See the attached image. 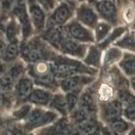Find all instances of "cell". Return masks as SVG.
Here are the masks:
<instances>
[{"mask_svg":"<svg viewBox=\"0 0 135 135\" xmlns=\"http://www.w3.org/2000/svg\"><path fill=\"white\" fill-rule=\"evenodd\" d=\"M23 54L30 62H37L41 58V55L39 52L32 49H26L23 51Z\"/></svg>","mask_w":135,"mask_h":135,"instance_id":"obj_22","label":"cell"},{"mask_svg":"<svg viewBox=\"0 0 135 135\" xmlns=\"http://www.w3.org/2000/svg\"><path fill=\"white\" fill-rule=\"evenodd\" d=\"M120 56V52L118 50L115 49H112L108 51L105 57V63L109 64L113 63L115 61L117 60Z\"/></svg>","mask_w":135,"mask_h":135,"instance_id":"obj_23","label":"cell"},{"mask_svg":"<svg viewBox=\"0 0 135 135\" xmlns=\"http://www.w3.org/2000/svg\"><path fill=\"white\" fill-rule=\"evenodd\" d=\"M0 124H1V119H0Z\"/></svg>","mask_w":135,"mask_h":135,"instance_id":"obj_46","label":"cell"},{"mask_svg":"<svg viewBox=\"0 0 135 135\" xmlns=\"http://www.w3.org/2000/svg\"><path fill=\"white\" fill-rule=\"evenodd\" d=\"M15 0H2L1 7L4 11H9L15 5Z\"/></svg>","mask_w":135,"mask_h":135,"instance_id":"obj_35","label":"cell"},{"mask_svg":"<svg viewBox=\"0 0 135 135\" xmlns=\"http://www.w3.org/2000/svg\"><path fill=\"white\" fill-rule=\"evenodd\" d=\"M97 10L102 16L109 21L114 22L116 19L117 9L111 0H101L96 5Z\"/></svg>","mask_w":135,"mask_h":135,"instance_id":"obj_2","label":"cell"},{"mask_svg":"<svg viewBox=\"0 0 135 135\" xmlns=\"http://www.w3.org/2000/svg\"><path fill=\"white\" fill-rule=\"evenodd\" d=\"M121 66L128 74L135 73V58H127L122 62Z\"/></svg>","mask_w":135,"mask_h":135,"instance_id":"obj_17","label":"cell"},{"mask_svg":"<svg viewBox=\"0 0 135 135\" xmlns=\"http://www.w3.org/2000/svg\"><path fill=\"white\" fill-rule=\"evenodd\" d=\"M3 90V87H2V81H1V78H0V91Z\"/></svg>","mask_w":135,"mask_h":135,"instance_id":"obj_44","label":"cell"},{"mask_svg":"<svg viewBox=\"0 0 135 135\" xmlns=\"http://www.w3.org/2000/svg\"><path fill=\"white\" fill-rule=\"evenodd\" d=\"M72 135H85L84 132L81 131V130H74L72 131Z\"/></svg>","mask_w":135,"mask_h":135,"instance_id":"obj_38","label":"cell"},{"mask_svg":"<svg viewBox=\"0 0 135 135\" xmlns=\"http://www.w3.org/2000/svg\"><path fill=\"white\" fill-rule=\"evenodd\" d=\"M13 8V13L18 18L21 23L23 30V37H28L31 31V24L29 18L26 11V6L23 0H19L15 3Z\"/></svg>","mask_w":135,"mask_h":135,"instance_id":"obj_1","label":"cell"},{"mask_svg":"<svg viewBox=\"0 0 135 135\" xmlns=\"http://www.w3.org/2000/svg\"><path fill=\"white\" fill-rule=\"evenodd\" d=\"M121 113V105L117 101L109 103L105 108V115L109 119H115Z\"/></svg>","mask_w":135,"mask_h":135,"instance_id":"obj_9","label":"cell"},{"mask_svg":"<svg viewBox=\"0 0 135 135\" xmlns=\"http://www.w3.org/2000/svg\"><path fill=\"white\" fill-rule=\"evenodd\" d=\"M68 124L66 119H62L55 125L54 131L56 133H64L68 129Z\"/></svg>","mask_w":135,"mask_h":135,"instance_id":"obj_28","label":"cell"},{"mask_svg":"<svg viewBox=\"0 0 135 135\" xmlns=\"http://www.w3.org/2000/svg\"><path fill=\"white\" fill-rule=\"evenodd\" d=\"M18 54L17 44L15 42H11L7 46H6L4 50L3 58L6 61H10L13 60Z\"/></svg>","mask_w":135,"mask_h":135,"instance_id":"obj_12","label":"cell"},{"mask_svg":"<svg viewBox=\"0 0 135 135\" xmlns=\"http://www.w3.org/2000/svg\"><path fill=\"white\" fill-rule=\"evenodd\" d=\"M117 45L123 48H125V49L135 51V40L131 36H127V37H124L123 40L119 41Z\"/></svg>","mask_w":135,"mask_h":135,"instance_id":"obj_21","label":"cell"},{"mask_svg":"<svg viewBox=\"0 0 135 135\" xmlns=\"http://www.w3.org/2000/svg\"><path fill=\"white\" fill-rule=\"evenodd\" d=\"M22 68L20 66H15L11 69L9 75L13 80H15V79L17 78L20 76Z\"/></svg>","mask_w":135,"mask_h":135,"instance_id":"obj_33","label":"cell"},{"mask_svg":"<svg viewBox=\"0 0 135 135\" xmlns=\"http://www.w3.org/2000/svg\"><path fill=\"white\" fill-rule=\"evenodd\" d=\"M80 83V79L78 77L68 78L62 82V87L65 91H70L75 89Z\"/></svg>","mask_w":135,"mask_h":135,"instance_id":"obj_16","label":"cell"},{"mask_svg":"<svg viewBox=\"0 0 135 135\" xmlns=\"http://www.w3.org/2000/svg\"><path fill=\"white\" fill-rule=\"evenodd\" d=\"M78 101L77 96L73 93H70L66 97V103H67L68 108L70 110L72 109L76 105Z\"/></svg>","mask_w":135,"mask_h":135,"instance_id":"obj_30","label":"cell"},{"mask_svg":"<svg viewBox=\"0 0 135 135\" xmlns=\"http://www.w3.org/2000/svg\"><path fill=\"white\" fill-rule=\"evenodd\" d=\"M123 31H124V28H117V29L115 30V31H114V32L111 34V35L110 36L109 38H107V39L104 42H103V43L101 44V46H102V47H105L106 45H108L109 42H111V41H112L113 40L115 39V38H117V37H119V36L120 35V34H121Z\"/></svg>","mask_w":135,"mask_h":135,"instance_id":"obj_31","label":"cell"},{"mask_svg":"<svg viewBox=\"0 0 135 135\" xmlns=\"http://www.w3.org/2000/svg\"><path fill=\"white\" fill-rule=\"evenodd\" d=\"M11 135H23L22 134H20V133H15V134H11Z\"/></svg>","mask_w":135,"mask_h":135,"instance_id":"obj_45","label":"cell"},{"mask_svg":"<svg viewBox=\"0 0 135 135\" xmlns=\"http://www.w3.org/2000/svg\"><path fill=\"white\" fill-rule=\"evenodd\" d=\"M69 32L74 38L79 41H89L91 40L88 31L78 23H74L70 25Z\"/></svg>","mask_w":135,"mask_h":135,"instance_id":"obj_7","label":"cell"},{"mask_svg":"<svg viewBox=\"0 0 135 135\" xmlns=\"http://www.w3.org/2000/svg\"><path fill=\"white\" fill-rule=\"evenodd\" d=\"M52 72L60 76H68L74 74L78 71V67L70 63L57 64L52 68Z\"/></svg>","mask_w":135,"mask_h":135,"instance_id":"obj_5","label":"cell"},{"mask_svg":"<svg viewBox=\"0 0 135 135\" xmlns=\"http://www.w3.org/2000/svg\"><path fill=\"white\" fill-rule=\"evenodd\" d=\"M112 128L117 132H124L128 128V124L122 120H115L112 123Z\"/></svg>","mask_w":135,"mask_h":135,"instance_id":"obj_25","label":"cell"},{"mask_svg":"<svg viewBox=\"0 0 135 135\" xmlns=\"http://www.w3.org/2000/svg\"><path fill=\"white\" fill-rule=\"evenodd\" d=\"M99 60V52L95 47H91L89 50L88 57L85 59V62L91 65H96Z\"/></svg>","mask_w":135,"mask_h":135,"instance_id":"obj_19","label":"cell"},{"mask_svg":"<svg viewBox=\"0 0 135 135\" xmlns=\"http://www.w3.org/2000/svg\"><path fill=\"white\" fill-rule=\"evenodd\" d=\"M46 38L53 45L58 46L62 41V34L58 28H52L46 32Z\"/></svg>","mask_w":135,"mask_h":135,"instance_id":"obj_11","label":"cell"},{"mask_svg":"<svg viewBox=\"0 0 135 135\" xmlns=\"http://www.w3.org/2000/svg\"><path fill=\"white\" fill-rule=\"evenodd\" d=\"M117 3H119V4H123V3L127 2L128 0H117Z\"/></svg>","mask_w":135,"mask_h":135,"instance_id":"obj_41","label":"cell"},{"mask_svg":"<svg viewBox=\"0 0 135 135\" xmlns=\"http://www.w3.org/2000/svg\"><path fill=\"white\" fill-rule=\"evenodd\" d=\"M132 86H133L134 89H135V78L133 79V80H132Z\"/></svg>","mask_w":135,"mask_h":135,"instance_id":"obj_42","label":"cell"},{"mask_svg":"<svg viewBox=\"0 0 135 135\" xmlns=\"http://www.w3.org/2000/svg\"><path fill=\"white\" fill-rule=\"evenodd\" d=\"M52 105L53 107L62 113L66 112V109H68L66 101L60 95H57L54 97L52 102Z\"/></svg>","mask_w":135,"mask_h":135,"instance_id":"obj_18","label":"cell"},{"mask_svg":"<svg viewBox=\"0 0 135 135\" xmlns=\"http://www.w3.org/2000/svg\"></svg>","mask_w":135,"mask_h":135,"instance_id":"obj_47","label":"cell"},{"mask_svg":"<svg viewBox=\"0 0 135 135\" xmlns=\"http://www.w3.org/2000/svg\"><path fill=\"white\" fill-rule=\"evenodd\" d=\"M32 84L31 80L28 79H22L18 85V92L21 97H27L31 94Z\"/></svg>","mask_w":135,"mask_h":135,"instance_id":"obj_10","label":"cell"},{"mask_svg":"<svg viewBox=\"0 0 135 135\" xmlns=\"http://www.w3.org/2000/svg\"><path fill=\"white\" fill-rule=\"evenodd\" d=\"M63 48L68 52L80 54L82 53V47L74 41L68 40L64 42Z\"/></svg>","mask_w":135,"mask_h":135,"instance_id":"obj_14","label":"cell"},{"mask_svg":"<svg viewBox=\"0 0 135 135\" xmlns=\"http://www.w3.org/2000/svg\"><path fill=\"white\" fill-rule=\"evenodd\" d=\"M6 48V43H5L2 39H0V52L5 50Z\"/></svg>","mask_w":135,"mask_h":135,"instance_id":"obj_39","label":"cell"},{"mask_svg":"<svg viewBox=\"0 0 135 135\" xmlns=\"http://www.w3.org/2000/svg\"><path fill=\"white\" fill-rule=\"evenodd\" d=\"M81 108L85 109L87 111L91 109L93 105V100L90 95L85 94L82 96L81 99Z\"/></svg>","mask_w":135,"mask_h":135,"instance_id":"obj_27","label":"cell"},{"mask_svg":"<svg viewBox=\"0 0 135 135\" xmlns=\"http://www.w3.org/2000/svg\"><path fill=\"white\" fill-rule=\"evenodd\" d=\"M3 72H4V66L3 64L0 62V74L3 73Z\"/></svg>","mask_w":135,"mask_h":135,"instance_id":"obj_40","label":"cell"},{"mask_svg":"<svg viewBox=\"0 0 135 135\" xmlns=\"http://www.w3.org/2000/svg\"><path fill=\"white\" fill-rule=\"evenodd\" d=\"M17 34V28L15 25L13 23H11L7 26L6 29V35H7V38L10 41H12L15 38Z\"/></svg>","mask_w":135,"mask_h":135,"instance_id":"obj_29","label":"cell"},{"mask_svg":"<svg viewBox=\"0 0 135 135\" xmlns=\"http://www.w3.org/2000/svg\"><path fill=\"white\" fill-rule=\"evenodd\" d=\"M110 29V27L107 24L105 23H100L98 25L96 28V37H97V41H99L103 39L108 33Z\"/></svg>","mask_w":135,"mask_h":135,"instance_id":"obj_20","label":"cell"},{"mask_svg":"<svg viewBox=\"0 0 135 135\" xmlns=\"http://www.w3.org/2000/svg\"><path fill=\"white\" fill-rule=\"evenodd\" d=\"M71 11L69 5L63 3L57 7L53 14V19L56 23L62 24L70 16Z\"/></svg>","mask_w":135,"mask_h":135,"instance_id":"obj_6","label":"cell"},{"mask_svg":"<svg viewBox=\"0 0 135 135\" xmlns=\"http://www.w3.org/2000/svg\"><path fill=\"white\" fill-rule=\"evenodd\" d=\"M80 129L88 135H95L97 132V126L93 122H84L81 123Z\"/></svg>","mask_w":135,"mask_h":135,"instance_id":"obj_15","label":"cell"},{"mask_svg":"<svg viewBox=\"0 0 135 135\" xmlns=\"http://www.w3.org/2000/svg\"><path fill=\"white\" fill-rule=\"evenodd\" d=\"M38 2L48 10L53 8L54 4V0H38Z\"/></svg>","mask_w":135,"mask_h":135,"instance_id":"obj_36","label":"cell"},{"mask_svg":"<svg viewBox=\"0 0 135 135\" xmlns=\"http://www.w3.org/2000/svg\"><path fill=\"white\" fill-rule=\"evenodd\" d=\"M30 110V107L28 105L24 106V107H21L20 109L18 110L17 111L14 113V115L15 117H17V118H23L26 116L27 115H28V112H29Z\"/></svg>","mask_w":135,"mask_h":135,"instance_id":"obj_34","label":"cell"},{"mask_svg":"<svg viewBox=\"0 0 135 135\" xmlns=\"http://www.w3.org/2000/svg\"><path fill=\"white\" fill-rule=\"evenodd\" d=\"M78 16L80 20L88 25L93 27L97 21V17L91 7L82 5L78 9Z\"/></svg>","mask_w":135,"mask_h":135,"instance_id":"obj_4","label":"cell"},{"mask_svg":"<svg viewBox=\"0 0 135 135\" xmlns=\"http://www.w3.org/2000/svg\"><path fill=\"white\" fill-rule=\"evenodd\" d=\"M104 135H120L116 131H109V130H104Z\"/></svg>","mask_w":135,"mask_h":135,"instance_id":"obj_37","label":"cell"},{"mask_svg":"<svg viewBox=\"0 0 135 135\" xmlns=\"http://www.w3.org/2000/svg\"><path fill=\"white\" fill-rule=\"evenodd\" d=\"M74 119L77 122L81 123L86 121L88 119V111L84 108L78 110L74 114Z\"/></svg>","mask_w":135,"mask_h":135,"instance_id":"obj_26","label":"cell"},{"mask_svg":"<svg viewBox=\"0 0 135 135\" xmlns=\"http://www.w3.org/2000/svg\"><path fill=\"white\" fill-rule=\"evenodd\" d=\"M119 98L122 101V103L128 105H132L135 103V97L127 91L120 92L119 94Z\"/></svg>","mask_w":135,"mask_h":135,"instance_id":"obj_24","label":"cell"},{"mask_svg":"<svg viewBox=\"0 0 135 135\" xmlns=\"http://www.w3.org/2000/svg\"><path fill=\"white\" fill-rule=\"evenodd\" d=\"M28 99L32 103L37 104L46 105L51 99V95L45 91L36 89L28 95Z\"/></svg>","mask_w":135,"mask_h":135,"instance_id":"obj_8","label":"cell"},{"mask_svg":"<svg viewBox=\"0 0 135 135\" xmlns=\"http://www.w3.org/2000/svg\"><path fill=\"white\" fill-rule=\"evenodd\" d=\"M44 113L38 109H35L31 113L28 117V122L33 126L42 125Z\"/></svg>","mask_w":135,"mask_h":135,"instance_id":"obj_13","label":"cell"},{"mask_svg":"<svg viewBox=\"0 0 135 135\" xmlns=\"http://www.w3.org/2000/svg\"><path fill=\"white\" fill-rule=\"evenodd\" d=\"M125 115L131 120L135 119V105H130L125 109Z\"/></svg>","mask_w":135,"mask_h":135,"instance_id":"obj_32","label":"cell"},{"mask_svg":"<svg viewBox=\"0 0 135 135\" xmlns=\"http://www.w3.org/2000/svg\"><path fill=\"white\" fill-rule=\"evenodd\" d=\"M129 135H135V130H132V131L130 132Z\"/></svg>","mask_w":135,"mask_h":135,"instance_id":"obj_43","label":"cell"},{"mask_svg":"<svg viewBox=\"0 0 135 135\" xmlns=\"http://www.w3.org/2000/svg\"><path fill=\"white\" fill-rule=\"evenodd\" d=\"M30 13L32 22L38 30L41 29L45 24V15L43 11L34 0H30Z\"/></svg>","mask_w":135,"mask_h":135,"instance_id":"obj_3","label":"cell"}]
</instances>
